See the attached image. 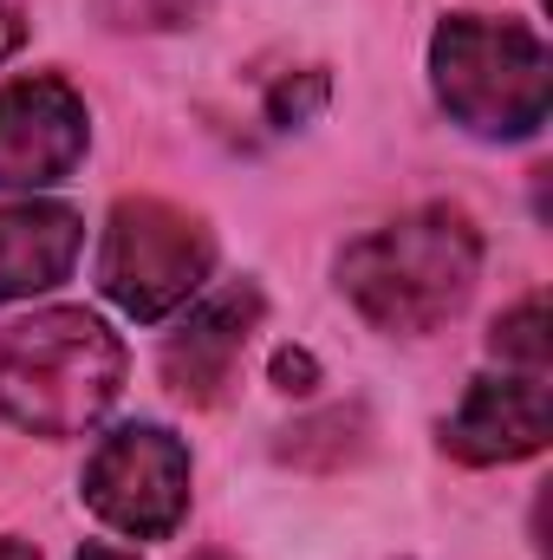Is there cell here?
<instances>
[{
  "label": "cell",
  "instance_id": "cell-1",
  "mask_svg": "<svg viewBox=\"0 0 553 560\" xmlns=\"http://www.w3.org/2000/svg\"><path fill=\"white\" fill-rule=\"evenodd\" d=\"M482 275V235L462 209L430 202L372 235H358L339 255V293L358 306L365 326L423 339L443 319H456Z\"/></svg>",
  "mask_w": 553,
  "mask_h": 560
},
{
  "label": "cell",
  "instance_id": "cell-2",
  "mask_svg": "<svg viewBox=\"0 0 553 560\" xmlns=\"http://www.w3.org/2000/svg\"><path fill=\"white\" fill-rule=\"evenodd\" d=\"M125 392V346L85 306H46L0 332V418L33 436H85Z\"/></svg>",
  "mask_w": 553,
  "mask_h": 560
},
{
  "label": "cell",
  "instance_id": "cell-3",
  "mask_svg": "<svg viewBox=\"0 0 553 560\" xmlns=\"http://www.w3.org/2000/svg\"><path fill=\"white\" fill-rule=\"evenodd\" d=\"M430 79L443 112L475 138H534L548 125L553 59L534 26L456 13L430 39Z\"/></svg>",
  "mask_w": 553,
  "mask_h": 560
},
{
  "label": "cell",
  "instance_id": "cell-4",
  "mask_svg": "<svg viewBox=\"0 0 553 560\" xmlns=\"http://www.w3.org/2000/svg\"><path fill=\"white\" fill-rule=\"evenodd\" d=\"M215 268V235L202 229V215L163 202V196H125L105 222L98 242V287L118 313L131 319H169L176 306H189L202 293V280Z\"/></svg>",
  "mask_w": 553,
  "mask_h": 560
},
{
  "label": "cell",
  "instance_id": "cell-5",
  "mask_svg": "<svg viewBox=\"0 0 553 560\" xmlns=\"http://www.w3.org/2000/svg\"><path fill=\"white\" fill-rule=\"evenodd\" d=\"M85 509L131 535V541H163L189 515V450L163 423H125L111 430L92 463H85Z\"/></svg>",
  "mask_w": 553,
  "mask_h": 560
},
{
  "label": "cell",
  "instance_id": "cell-6",
  "mask_svg": "<svg viewBox=\"0 0 553 560\" xmlns=\"http://www.w3.org/2000/svg\"><path fill=\"white\" fill-rule=\"evenodd\" d=\"M92 138L85 98L52 79V72H26L13 85H0V189H46L59 176L79 170Z\"/></svg>",
  "mask_w": 553,
  "mask_h": 560
},
{
  "label": "cell",
  "instance_id": "cell-7",
  "mask_svg": "<svg viewBox=\"0 0 553 560\" xmlns=\"http://www.w3.org/2000/svg\"><path fill=\"white\" fill-rule=\"evenodd\" d=\"M261 287L255 280H235L222 293H209L169 339H163V385L189 405H215L235 372H242V352L261 326Z\"/></svg>",
  "mask_w": 553,
  "mask_h": 560
},
{
  "label": "cell",
  "instance_id": "cell-8",
  "mask_svg": "<svg viewBox=\"0 0 553 560\" xmlns=\"http://www.w3.org/2000/svg\"><path fill=\"white\" fill-rule=\"evenodd\" d=\"M553 430V398L548 372H521V378H475L456 405V418L443 423V450L456 463H521L548 443Z\"/></svg>",
  "mask_w": 553,
  "mask_h": 560
},
{
  "label": "cell",
  "instance_id": "cell-9",
  "mask_svg": "<svg viewBox=\"0 0 553 560\" xmlns=\"http://www.w3.org/2000/svg\"><path fill=\"white\" fill-rule=\"evenodd\" d=\"M85 248V222L66 202H7L0 209V306L33 300L72 275Z\"/></svg>",
  "mask_w": 553,
  "mask_h": 560
},
{
  "label": "cell",
  "instance_id": "cell-10",
  "mask_svg": "<svg viewBox=\"0 0 553 560\" xmlns=\"http://www.w3.org/2000/svg\"><path fill=\"white\" fill-rule=\"evenodd\" d=\"M489 346H495V359H508V365H521V372H548V300L541 293H528L515 313H502L495 319V332H489Z\"/></svg>",
  "mask_w": 553,
  "mask_h": 560
},
{
  "label": "cell",
  "instance_id": "cell-11",
  "mask_svg": "<svg viewBox=\"0 0 553 560\" xmlns=\"http://www.w3.org/2000/svg\"><path fill=\"white\" fill-rule=\"evenodd\" d=\"M274 385L280 392H306V385H313V359H306V352H280L274 359Z\"/></svg>",
  "mask_w": 553,
  "mask_h": 560
},
{
  "label": "cell",
  "instance_id": "cell-12",
  "mask_svg": "<svg viewBox=\"0 0 553 560\" xmlns=\"http://www.w3.org/2000/svg\"><path fill=\"white\" fill-rule=\"evenodd\" d=\"M20 46H26V20H20V7L0 0V59H13Z\"/></svg>",
  "mask_w": 553,
  "mask_h": 560
},
{
  "label": "cell",
  "instance_id": "cell-13",
  "mask_svg": "<svg viewBox=\"0 0 553 560\" xmlns=\"http://www.w3.org/2000/svg\"><path fill=\"white\" fill-rule=\"evenodd\" d=\"M79 560H138V555H125V548H105V541H98V548H85Z\"/></svg>",
  "mask_w": 553,
  "mask_h": 560
},
{
  "label": "cell",
  "instance_id": "cell-14",
  "mask_svg": "<svg viewBox=\"0 0 553 560\" xmlns=\"http://www.w3.org/2000/svg\"><path fill=\"white\" fill-rule=\"evenodd\" d=\"M0 560H39L26 541H0Z\"/></svg>",
  "mask_w": 553,
  "mask_h": 560
},
{
  "label": "cell",
  "instance_id": "cell-15",
  "mask_svg": "<svg viewBox=\"0 0 553 560\" xmlns=\"http://www.w3.org/2000/svg\"><path fill=\"white\" fill-rule=\"evenodd\" d=\"M196 560H228V555H196Z\"/></svg>",
  "mask_w": 553,
  "mask_h": 560
}]
</instances>
